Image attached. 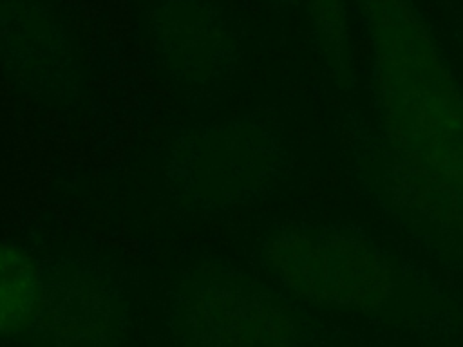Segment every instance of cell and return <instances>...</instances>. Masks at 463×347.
<instances>
[{"label": "cell", "mask_w": 463, "mask_h": 347, "mask_svg": "<svg viewBox=\"0 0 463 347\" xmlns=\"http://www.w3.org/2000/svg\"><path fill=\"white\" fill-rule=\"evenodd\" d=\"M373 47L374 98L396 155L463 201V90L411 0H360Z\"/></svg>", "instance_id": "1"}, {"label": "cell", "mask_w": 463, "mask_h": 347, "mask_svg": "<svg viewBox=\"0 0 463 347\" xmlns=\"http://www.w3.org/2000/svg\"><path fill=\"white\" fill-rule=\"evenodd\" d=\"M282 164L277 132L253 116H235L177 128L163 146L159 174L181 213L217 217L266 195Z\"/></svg>", "instance_id": "2"}, {"label": "cell", "mask_w": 463, "mask_h": 347, "mask_svg": "<svg viewBox=\"0 0 463 347\" xmlns=\"http://www.w3.org/2000/svg\"><path fill=\"white\" fill-rule=\"evenodd\" d=\"M259 266L297 300L378 314L396 302L405 275L376 242L345 228L280 224L255 246Z\"/></svg>", "instance_id": "3"}, {"label": "cell", "mask_w": 463, "mask_h": 347, "mask_svg": "<svg viewBox=\"0 0 463 347\" xmlns=\"http://www.w3.org/2000/svg\"><path fill=\"white\" fill-rule=\"evenodd\" d=\"M165 318L183 347H302L297 311L250 271L204 258L174 275Z\"/></svg>", "instance_id": "4"}, {"label": "cell", "mask_w": 463, "mask_h": 347, "mask_svg": "<svg viewBox=\"0 0 463 347\" xmlns=\"http://www.w3.org/2000/svg\"><path fill=\"white\" fill-rule=\"evenodd\" d=\"M145 33L157 69L188 103H213L232 89L242 51L221 0H152Z\"/></svg>", "instance_id": "5"}, {"label": "cell", "mask_w": 463, "mask_h": 347, "mask_svg": "<svg viewBox=\"0 0 463 347\" xmlns=\"http://www.w3.org/2000/svg\"><path fill=\"white\" fill-rule=\"evenodd\" d=\"M130 304L121 282L98 260L65 257L42 264L34 314L24 347H121Z\"/></svg>", "instance_id": "6"}, {"label": "cell", "mask_w": 463, "mask_h": 347, "mask_svg": "<svg viewBox=\"0 0 463 347\" xmlns=\"http://www.w3.org/2000/svg\"><path fill=\"white\" fill-rule=\"evenodd\" d=\"M0 65L24 96L51 110L81 98L80 47L52 0H0Z\"/></svg>", "instance_id": "7"}, {"label": "cell", "mask_w": 463, "mask_h": 347, "mask_svg": "<svg viewBox=\"0 0 463 347\" xmlns=\"http://www.w3.org/2000/svg\"><path fill=\"white\" fill-rule=\"evenodd\" d=\"M383 201L438 246L463 253V201L439 177L394 152L373 168Z\"/></svg>", "instance_id": "8"}, {"label": "cell", "mask_w": 463, "mask_h": 347, "mask_svg": "<svg viewBox=\"0 0 463 347\" xmlns=\"http://www.w3.org/2000/svg\"><path fill=\"white\" fill-rule=\"evenodd\" d=\"M42 289V264L25 248L0 240V336L20 338Z\"/></svg>", "instance_id": "9"}, {"label": "cell", "mask_w": 463, "mask_h": 347, "mask_svg": "<svg viewBox=\"0 0 463 347\" xmlns=\"http://www.w3.org/2000/svg\"><path fill=\"white\" fill-rule=\"evenodd\" d=\"M322 60L340 89L353 81L345 0H304Z\"/></svg>", "instance_id": "10"}, {"label": "cell", "mask_w": 463, "mask_h": 347, "mask_svg": "<svg viewBox=\"0 0 463 347\" xmlns=\"http://www.w3.org/2000/svg\"><path fill=\"white\" fill-rule=\"evenodd\" d=\"M269 2H275V4H280V5H289V4H297L298 0H269Z\"/></svg>", "instance_id": "11"}]
</instances>
